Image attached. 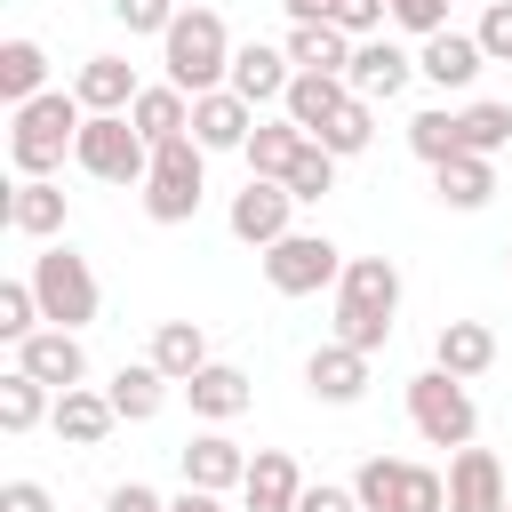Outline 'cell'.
I'll use <instances>...</instances> for the list:
<instances>
[{"instance_id": "83f0119b", "label": "cell", "mask_w": 512, "mask_h": 512, "mask_svg": "<svg viewBox=\"0 0 512 512\" xmlns=\"http://www.w3.org/2000/svg\"><path fill=\"white\" fill-rule=\"evenodd\" d=\"M344 104H352V88H344V80H328V72H296V80H288V96H280V112H288L312 144H320V128H328Z\"/></svg>"}, {"instance_id": "3957f363", "label": "cell", "mask_w": 512, "mask_h": 512, "mask_svg": "<svg viewBox=\"0 0 512 512\" xmlns=\"http://www.w3.org/2000/svg\"><path fill=\"white\" fill-rule=\"evenodd\" d=\"M232 32H224V16L216 8H184L176 24H168V40H160V64H168V88H184V96H216L224 80H232Z\"/></svg>"}, {"instance_id": "ac0fdd59", "label": "cell", "mask_w": 512, "mask_h": 512, "mask_svg": "<svg viewBox=\"0 0 512 512\" xmlns=\"http://www.w3.org/2000/svg\"><path fill=\"white\" fill-rule=\"evenodd\" d=\"M8 232L16 240H64V184L56 176H16L8 184Z\"/></svg>"}, {"instance_id": "8fae6325", "label": "cell", "mask_w": 512, "mask_h": 512, "mask_svg": "<svg viewBox=\"0 0 512 512\" xmlns=\"http://www.w3.org/2000/svg\"><path fill=\"white\" fill-rule=\"evenodd\" d=\"M512 480L496 464V448H456L448 456V512H504Z\"/></svg>"}, {"instance_id": "d4e9b609", "label": "cell", "mask_w": 512, "mask_h": 512, "mask_svg": "<svg viewBox=\"0 0 512 512\" xmlns=\"http://www.w3.org/2000/svg\"><path fill=\"white\" fill-rule=\"evenodd\" d=\"M432 200H440V208H456V216L488 208V200H496V160H480V152L440 160V168H432Z\"/></svg>"}, {"instance_id": "277c9868", "label": "cell", "mask_w": 512, "mask_h": 512, "mask_svg": "<svg viewBox=\"0 0 512 512\" xmlns=\"http://www.w3.org/2000/svg\"><path fill=\"white\" fill-rule=\"evenodd\" d=\"M32 296H40V312H48V328H88L96 320V304H104V288H96V272H88V256L72 248V240H48L40 256H32Z\"/></svg>"}, {"instance_id": "5b68a950", "label": "cell", "mask_w": 512, "mask_h": 512, "mask_svg": "<svg viewBox=\"0 0 512 512\" xmlns=\"http://www.w3.org/2000/svg\"><path fill=\"white\" fill-rule=\"evenodd\" d=\"M72 168L96 176V184H144L152 176V144L128 112H88L80 144H72Z\"/></svg>"}, {"instance_id": "4316f807", "label": "cell", "mask_w": 512, "mask_h": 512, "mask_svg": "<svg viewBox=\"0 0 512 512\" xmlns=\"http://www.w3.org/2000/svg\"><path fill=\"white\" fill-rule=\"evenodd\" d=\"M184 400H192V416H200V424H232V416H248V400H256V392H248V376H240L232 360H208V368L184 384Z\"/></svg>"}, {"instance_id": "603a6c76", "label": "cell", "mask_w": 512, "mask_h": 512, "mask_svg": "<svg viewBox=\"0 0 512 512\" xmlns=\"http://www.w3.org/2000/svg\"><path fill=\"white\" fill-rule=\"evenodd\" d=\"M72 96H80L88 112H128V104L144 96V80H136L128 56H88V64L72 72Z\"/></svg>"}, {"instance_id": "ba28073f", "label": "cell", "mask_w": 512, "mask_h": 512, "mask_svg": "<svg viewBox=\"0 0 512 512\" xmlns=\"http://www.w3.org/2000/svg\"><path fill=\"white\" fill-rule=\"evenodd\" d=\"M344 264H352V256H344L328 232H288V240L264 248V288H272V296H320V288L344 280Z\"/></svg>"}, {"instance_id": "836d02e7", "label": "cell", "mask_w": 512, "mask_h": 512, "mask_svg": "<svg viewBox=\"0 0 512 512\" xmlns=\"http://www.w3.org/2000/svg\"><path fill=\"white\" fill-rule=\"evenodd\" d=\"M456 128H464V152H480V160H496V152L512 144V104H496V96H480V104H464V112H456Z\"/></svg>"}, {"instance_id": "4dcf8cb0", "label": "cell", "mask_w": 512, "mask_h": 512, "mask_svg": "<svg viewBox=\"0 0 512 512\" xmlns=\"http://www.w3.org/2000/svg\"><path fill=\"white\" fill-rule=\"evenodd\" d=\"M128 120L144 128V144H176V136H192V96L168 88V80H152V88L128 104Z\"/></svg>"}, {"instance_id": "2e32d148", "label": "cell", "mask_w": 512, "mask_h": 512, "mask_svg": "<svg viewBox=\"0 0 512 512\" xmlns=\"http://www.w3.org/2000/svg\"><path fill=\"white\" fill-rule=\"evenodd\" d=\"M304 488H312V480L296 472L288 448H256V464H248V480H240V512H296Z\"/></svg>"}, {"instance_id": "7dc6e473", "label": "cell", "mask_w": 512, "mask_h": 512, "mask_svg": "<svg viewBox=\"0 0 512 512\" xmlns=\"http://www.w3.org/2000/svg\"><path fill=\"white\" fill-rule=\"evenodd\" d=\"M168 512H224V496H208V488H184V496H168Z\"/></svg>"}, {"instance_id": "d6986e66", "label": "cell", "mask_w": 512, "mask_h": 512, "mask_svg": "<svg viewBox=\"0 0 512 512\" xmlns=\"http://www.w3.org/2000/svg\"><path fill=\"white\" fill-rule=\"evenodd\" d=\"M432 368H448L456 384L488 376V368H496V328H488V320H440V336H432Z\"/></svg>"}, {"instance_id": "ab89813d", "label": "cell", "mask_w": 512, "mask_h": 512, "mask_svg": "<svg viewBox=\"0 0 512 512\" xmlns=\"http://www.w3.org/2000/svg\"><path fill=\"white\" fill-rule=\"evenodd\" d=\"M400 512H448V472L408 464V480H400Z\"/></svg>"}, {"instance_id": "b9f144b4", "label": "cell", "mask_w": 512, "mask_h": 512, "mask_svg": "<svg viewBox=\"0 0 512 512\" xmlns=\"http://www.w3.org/2000/svg\"><path fill=\"white\" fill-rule=\"evenodd\" d=\"M472 40H480L488 64H512V0H504V8H480V32H472Z\"/></svg>"}, {"instance_id": "ee69618b", "label": "cell", "mask_w": 512, "mask_h": 512, "mask_svg": "<svg viewBox=\"0 0 512 512\" xmlns=\"http://www.w3.org/2000/svg\"><path fill=\"white\" fill-rule=\"evenodd\" d=\"M104 512H168V496L144 480H120V488H104Z\"/></svg>"}, {"instance_id": "30bf717a", "label": "cell", "mask_w": 512, "mask_h": 512, "mask_svg": "<svg viewBox=\"0 0 512 512\" xmlns=\"http://www.w3.org/2000/svg\"><path fill=\"white\" fill-rule=\"evenodd\" d=\"M176 464H184V488H208V496H224V488H240L248 480V448L224 432V424H208V432H192L184 448H176Z\"/></svg>"}, {"instance_id": "4fadbf2b", "label": "cell", "mask_w": 512, "mask_h": 512, "mask_svg": "<svg viewBox=\"0 0 512 512\" xmlns=\"http://www.w3.org/2000/svg\"><path fill=\"white\" fill-rule=\"evenodd\" d=\"M408 80H416V56H408L400 40H384V32H376V40H360V48H352V72H344V88H352V96L384 104V96H400Z\"/></svg>"}, {"instance_id": "8992f818", "label": "cell", "mask_w": 512, "mask_h": 512, "mask_svg": "<svg viewBox=\"0 0 512 512\" xmlns=\"http://www.w3.org/2000/svg\"><path fill=\"white\" fill-rule=\"evenodd\" d=\"M208 200V152L192 136L176 144H152V176H144V216L152 224H192Z\"/></svg>"}, {"instance_id": "7c38bea8", "label": "cell", "mask_w": 512, "mask_h": 512, "mask_svg": "<svg viewBox=\"0 0 512 512\" xmlns=\"http://www.w3.org/2000/svg\"><path fill=\"white\" fill-rule=\"evenodd\" d=\"M288 80H296L288 48H272V40H240V48H232V80H224V88H232L240 104H272V112H280Z\"/></svg>"}, {"instance_id": "f907efd6", "label": "cell", "mask_w": 512, "mask_h": 512, "mask_svg": "<svg viewBox=\"0 0 512 512\" xmlns=\"http://www.w3.org/2000/svg\"><path fill=\"white\" fill-rule=\"evenodd\" d=\"M504 256H512V248H504Z\"/></svg>"}, {"instance_id": "60d3db41", "label": "cell", "mask_w": 512, "mask_h": 512, "mask_svg": "<svg viewBox=\"0 0 512 512\" xmlns=\"http://www.w3.org/2000/svg\"><path fill=\"white\" fill-rule=\"evenodd\" d=\"M384 16H392V0H328V24H336V32H352V40H376V32H384Z\"/></svg>"}, {"instance_id": "f35d334b", "label": "cell", "mask_w": 512, "mask_h": 512, "mask_svg": "<svg viewBox=\"0 0 512 512\" xmlns=\"http://www.w3.org/2000/svg\"><path fill=\"white\" fill-rule=\"evenodd\" d=\"M176 16H184L176 0H112V24H120V32H152V40H168Z\"/></svg>"}, {"instance_id": "1f68e13d", "label": "cell", "mask_w": 512, "mask_h": 512, "mask_svg": "<svg viewBox=\"0 0 512 512\" xmlns=\"http://www.w3.org/2000/svg\"><path fill=\"white\" fill-rule=\"evenodd\" d=\"M48 416H56V392H48L40 376L8 368V376H0V432H32V424H48Z\"/></svg>"}, {"instance_id": "e0dca14e", "label": "cell", "mask_w": 512, "mask_h": 512, "mask_svg": "<svg viewBox=\"0 0 512 512\" xmlns=\"http://www.w3.org/2000/svg\"><path fill=\"white\" fill-rule=\"evenodd\" d=\"M248 136H256V104H240L232 88L192 96V144L200 152H248Z\"/></svg>"}, {"instance_id": "cb8c5ba5", "label": "cell", "mask_w": 512, "mask_h": 512, "mask_svg": "<svg viewBox=\"0 0 512 512\" xmlns=\"http://www.w3.org/2000/svg\"><path fill=\"white\" fill-rule=\"evenodd\" d=\"M304 144H312V136H304L288 112H272V120H256V136H248V152H240V160H248V176H264V184H288V168L304 160Z\"/></svg>"}, {"instance_id": "74e56055", "label": "cell", "mask_w": 512, "mask_h": 512, "mask_svg": "<svg viewBox=\"0 0 512 512\" xmlns=\"http://www.w3.org/2000/svg\"><path fill=\"white\" fill-rule=\"evenodd\" d=\"M288 192H296V208H304V200H328V192H336V152H328V144H304V160L288 168Z\"/></svg>"}, {"instance_id": "7a4b0ae2", "label": "cell", "mask_w": 512, "mask_h": 512, "mask_svg": "<svg viewBox=\"0 0 512 512\" xmlns=\"http://www.w3.org/2000/svg\"><path fill=\"white\" fill-rule=\"evenodd\" d=\"M80 128H88V104H80L72 88H48V96L16 104V112H8V168H16V176H56L64 152L80 144Z\"/></svg>"}, {"instance_id": "8d00e7d4", "label": "cell", "mask_w": 512, "mask_h": 512, "mask_svg": "<svg viewBox=\"0 0 512 512\" xmlns=\"http://www.w3.org/2000/svg\"><path fill=\"white\" fill-rule=\"evenodd\" d=\"M40 328H48V312H40L32 280H0V344H24V336H40Z\"/></svg>"}, {"instance_id": "681fc988", "label": "cell", "mask_w": 512, "mask_h": 512, "mask_svg": "<svg viewBox=\"0 0 512 512\" xmlns=\"http://www.w3.org/2000/svg\"><path fill=\"white\" fill-rule=\"evenodd\" d=\"M480 8H504V0H480Z\"/></svg>"}, {"instance_id": "9a60e30c", "label": "cell", "mask_w": 512, "mask_h": 512, "mask_svg": "<svg viewBox=\"0 0 512 512\" xmlns=\"http://www.w3.org/2000/svg\"><path fill=\"white\" fill-rule=\"evenodd\" d=\"M304 392L320 400V408H352L360 392H368V352H352V344H320L312 360H304Z\"/></svg>"}, {"instance_id": "e575fe53", "label": "cell", "mask_w": 512, "mask_h": 512, "mask_svg": "<svg viewBox=\"0 0 512 512\" xmlns=\"http://www.w3.org/2000/svg\"><path fill=\"white\" fill-rule=\"evenodd\" d=\"M400 480H408V464H400V456H360V472H352L360 512H400Z\"/></svg>"}, {"instance_id": "d590c367", "label": "cell", "mask_w": 512, "mask_h": 512, "mask_svg": "<svg viewBox=\"0 0 512 512\" xmlns=\"http://www.w3.org/2000/svg\"><path fill=\"white\" fill-rule=\"evenodd\" d=\"M320 144H328L336 160H352V152H368V144H376V104H368V96H352V104H344V112H336V120L320 128Z\"/></svg>"}, {"instance_id": "484cf974", "label": "cell", "mask_w": 512, "mask_h": 512, "mask_svg": "<svg viewBox=\"0 0 512 512\" xmlns=\"http://www.w3.org/2000/svg\"><path fill=\"white\" fill-rule=\"evenodd\" d=\"M144 360H152V368H160V376H168V384L184 392V384H192V376L208 368V328H200V320H160V328H152V352H144Z\"/></svg>"}, {"instance_id": "ffe728a7", "label": "cell", "mask_w": 512, "mask_h": 512, "mask_svg": "<svg viewBox=\"0 0 512 512\" xmlns=\"http://www.w3.org/2000/svg\"><path fill=\"white\" fill-rule=\"evenodd\" d=\"M480 64H488V56H480V40H472V32H432V40L416 48V72H424L440 96L472 88V80H480Z\"/></svg>"}, {"instance_id": "f546056e", "label": "cell", "mask_w": 512, "mask_h": 512, "mask_svg": "<svg viewBox=\"0 0 512 512\" xmlns=\"http://www.w3.org/2000/svg\"><path fill=\"white\" fill-rule=\"evenodd\" d=\"M32 96H48V48L40 40H0V104L16 112V104H32Z\"/></svg>"}, {"instance_id": "44dd1931", "label": "cell", "mask_w": 512, "mask_h": 512, "mask_svg": "<svg viewBox=\"0 0 512 512\" xmlns=\"http://www.w3.org/2000/svg\"><path fill=\"white\" fill-rule=\"evenodd\" d=\"M56 440L64 448H96L112 424H120V408H112V392H96V384H72V392H56Z\"/></svg>"}, {"instance_id": "52a82bcc", "label": "cell", "mask_w": 512, "mask_h": 512, "mask_svg": "<svg viewBox=\"0 0 512 512\" xmlns=\"http://www.w3.org/2000/svg\"><path fill=\"white\" fill-rule=\"evenodd\" d=\"M408 424H416L432 448H472V440H480L472 384H456L448 368H424V376H408Z\"/></svg>"}, {"instance_id": "d6a6232c", "label": "cell", "mask_w": 512, "mask_h": 512, "mask_svg": "<svg viewBox=\"0 0 512 512\" xmlns=\"http://www.w3.org/2000/svg\"><path fill=\"white\" fill-rule=\"evenodd\" d=\"M408 152H416L424 168H440V160H456V152H464V128H456V112H448V104H432V112H416V120H408Z\"/></svg>"}, {"instance_id": "816d5d0a", "label": "cell", "mask_w": 512, "mask_h": 512, "mask_svg": "<svg viewBox=\"0 0 512 512\" xmlns=\"http://www.w3.org/2000/svg\"><path fill=\"white\" fill-rule=\"evenodd\" d=\"M504 512H512V504H504Z\"/></svg>"}, {"instance_id": "f6af8a7d", "label": "cell", "mask_w": 512, "mask_h": 512, "mask_svg": "<svg viewBox=\"0 0 512 512\" xmlns=\"http://www.w3.org/2000/svg\"><path fill=\"white\" fill-rule=\"evenodd\" d=\"M296 512H360V496H352V480H312Z\"/></svg>"}, {"instance_id": "9c48e42d", "label": "cell", "mask_w": 512, "mask_h": 512, "mask_svg": "<svg viewBox=\"0 0 512 512\" xmlns=\"http://www.w3.org/2000/svg\"><path fill=\"white\" fill-rule=\"evenodd\" d=\"M224 224H232V240H248V248L264 256L272 240H288V232H296V192H288V184H264V176H248V184L232 192Z\"/></svg>"}, {"instance_id": "6da1fadb", "label": "cell", "mask_w": 512, "mask_h": 512, "mask_svg": "<svg viewBox=\"0 0 512 512\" xmlns=\"http://www.w3.org/2000/svg\"><path fill=\"white\" fill-rule=\"evenodd\" d=\"M392 320H400V264L392 256H352L344 280H336V344L376 360L392 344Z\"/></svg>"}, {"instance_id": "5bb4252c", "label": "cell", "mask_w": 512, "mask_h": 512, "mask_svg": "<svg viewBox=\"0 0 512 512\" xmlns=\"http://www.w3.org/2000/svg\"><path fill=\"white\" fill-rule=\"evenodd\" d=\"M16 368H24V376H40L48 392L88 384V352H80V336H72V328H40V336H24V344H16Z\"/></svg>"}, {"instance_id": "f1b7e54d", "label": "cell", "mask_w": 512, "mask_h": 512, "mask_svg": "<svg viewBox=\"0 0 512 512\" xmlns=\"http://www.w3.org/2000/svg\"><path fill=\"white\" fill-rule=\"evenodd\" d=\"M104 392H112V408H120V424H152V416L168 408V392H176V384H168V376H160L152 360H120Z\"/></svg>"}, {"instance_id": "7bdbcfd3", "label": "cell", "mask_w": 512, "mask_h": 512, "mask_svg": "<svg viewBox=\"0 0 512 512\" xmlns=\"http://www.w3.org/2000/svg\"><path fill=\"white\" fill-rule=\"evenodd\" d=\"M392 24L416 32V40H432V32H448V0H392Z\"/></svg>"}, {"instance_id": "c3c4849f", "label": "cell", "mask_w": 512, "mask_h": 512, "mask_svg": "<svg viewBox=\"0 0 512 512\" xmlns=\"http://www.w3.org/2000/svg\"><path fill=\"white\" fill-rule=\"evenodd\" d=\"M280 8H288V24H320L328 16V0H280Z\"/></svg>"}, {"instance_id": "7402d4cb", "label": "cell", "mask_w": 512, "mask_h": 512, "mask_svg": "<svg viewBox=\"0 0 512 512\" xmlns=\"http://www.w3.org/2000/svg\"><path fill=\"white\" fill-rule=\"evenodd\" d=\"M280 48H288V64H296V72H328V80H344L360 40H352V32H336V24L320 16V24H288V40H280Z\"/></svg>"}, {"instance_id": "bcb514c9", "label": "cell", "mask_w": 512, "mask_h": 512, "mask_svg": "<svg viewBox=\"0 0 512 512\" xmlns=\"http://www.w3.org/2000/svg\"><path fill=\"white\" fill-rule=\"evenodd\" d=\"M0 512H56V496L40 480H0Z\"/></svg>"}]
</instances>
